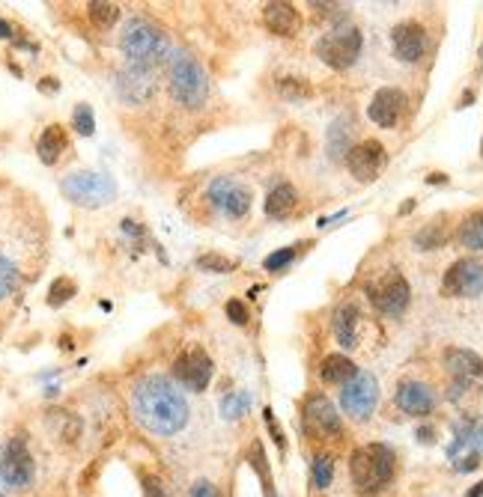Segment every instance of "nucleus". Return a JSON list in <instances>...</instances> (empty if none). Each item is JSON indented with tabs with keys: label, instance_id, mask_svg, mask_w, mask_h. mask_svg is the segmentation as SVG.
I'll return each mask as SVG.
<instances>
[{
	"label": "nucleus",
	"instance_id": "nucleus-1",
	"mask_svg": "<svg viewBox=\"0 0 483 497\" xmlns=\"http://www.w3.org/2000/svg\"><path fill=\"white\" fill-rule=\"evenodd\" d=\"M132 414L152 435H177L188 423V402L170 378L143 375L132 387Z\"/></svg>",
	"mask_w": 483,
	"mask_h": 497
},
{
	"label": "nucleus",
	"instance_id": "nucleus-2",
	"mask_svg": "<svg viewBox=\"0 0 483 497\" xmlns=\"http://www.w3.org/2000/svg\"><path fill=\"white\" fill-rule=\"evenodd\" d=\"M120 51L125 54V63L156 69L170 57V42L159 24L147 22V18H129L120 33Z\"/></svg>",
	"mask_w": 483,
	"mask_h": 497
},
{
	"label": "nucleus",
	"instance_id": "nucleus-3",
	"mask_svg": "<svg viewBox=\"0 0 483 497\" xmlns=\"http://www.w3.org/2000/svg\"><path fill=\"white\" fill-rule=\"evenodd\" d=\"M397 474V456L385 444H364L352 453L350 476L361 494H379Z\"/></svg>",
	"mask_w": 483,
	"mask_h": 497
},
{
	"label": "nucleus",
	"instance_id": "nucleus-4",
	"mask_svg": "<svg viewBox=\"0 0 483 497\" xmlns=\"http://www.w3.org/2000/svg\"><path fill=\"white\" fill-rule=\"evenodd\" d=\"M168 86L173 102L197 111L209 99V77L188 51H173L168 57Z\"/></svg>",
	"mask_w": 483,
	"mask_h": 497
},
{
	"label": "nucleus",
	"instance_id": "nucleus-5",
	"mask_svg": "<svg viewBox=\"0 0 483 497\" xmlns=\"http://www.w3.org/2000/svg\"><path fill=\"white\" fill-rule=\"evenodd\" d=\"M33 476L36 462L24 435H13L6 444H0V497L27 489L33 483Z\"/></svg>",
	"mask_w": 483,
	"mask_h": 497
},
{
	"label": "nucleus",
	"instance_id": "nucleus-6",
	"mask_svg": "<svg viewBox=\"0 0 483 497\" xmlns=\"http://www.w3.org/2000/svg\"><path fill=\"white\" fill-rule=\"evenodd\" d=\"M63 197L81 209H99L117 197V182L99 170H75L60 182Z\"/></svg>",
	"mask_w": 483,
	"mask_h": 497
},
{
	"label": "nucleus",
	"instance_id": "nucleus-7",
	"mask_svg": "<svg viewBox=\"0 0 483 497\" xmlns=\"http://www.w3.org/2000/svg\"><path fill=\"white\" fill-rule=\"evenodd\" d=\"M361 45H364V39H361L359 27L341 24V27H334V31H328L325 36H320V42H316V57H320L325 66H332V69L343 72L359 60Z\"/></svg>",
	"mask_w": 483,
	"mask_h": 497
},
{
	"label": "nucleus",
	"instance_id": "nucleus-8",
	"mask_svg": "<svg viewBox=\"0 0 483 497\" xmlns=\"http://www.w3.org/2000/svg\"><path fill=\"white\" fill-rule=\"evenodd\" d=\"M206 197L212 203V209H218L224 218H245L248 209H251V200H254V194L245 182H239L236 176H218L209 182L206 188Z\"/></svg>",
	"mask_w": 483,
	"mask_h": 497
},
{
	"label": "nucleus",
	"instance_id": "nucleus-9",
	"mask_svg": "<svg viewBox=\"0 0 483 497\" xmlns=\"http://www.w3.org/2000/svg\"><path fill=\"white\" fill-rule=\"evenodd\" d=\"M379 402V382L370 373H355L341 391V405L352 420H367Z\"/></svg>",
	"mask_w": 483,
	"mask_h": 497
},
{
	"label": "nucleus",
	"instance_id": "nucleus-10",
	"mask_svg": "<svg viewBox=\"0 0 483 497\" xmlns=\"http://www.w3.org/2000/svg\"><path fill=\"white\" fill-rule=\"evenodd\" d=\"M212 373H215V366H212V357L203 352L200 346H191L186 348L177 360H173V378L186 387L191 393H203L212 382Z\"/></svg>",
	"mask_w": 483,
	"mask_h": 497
},
{
	"label": "nucleus",
	"instance_id": "nucleus-11",
	"mask_svg": "<svg viewBox=\"0 0 483 497\" xmlns=\"http://www.w3.org/2000/svg\"><path fill=\"white\" fill-rule=\"evenodd\" d=\"M370 301L373 307L385 316H400L412 301L409 280L400 271H385V275L370 286Z\"/></svg>",
	"mask_w": 483,
	"mask_h": 497
},
{
	"label": "nucleus",
	"instance_id": "nucleus-12",
	"mask_svg": "<svg viewBox=\"0 0 483 497\" xmlns=\"http://www.w3.org/2000/svg\"><path fill=\"white\" fill-rule=\"evenodd\" d=\"M442 292L451 298H478L483 295V262L478 259H457L444 271Z\"/></svg>",
	"mask_w": 483,
	"mask_h": 497
},
{
	"label": "nucleus",
	"instance_id": "nucleus-13",
	"mask_svg": "<svg viewBox=\"0 0 483 497\" xmlns=\"http://www.w3.org/2000/svg\"><path fill=\"white\" fill-rule=\"evenodd\" d=\"M156 90H159L156 69L125 63L117 72V93L125 104H147L156 95Z\"/></svg>",
	"mask_w": 483,
	"mask_h": 497
},
{
	"label": "nucleus",
	"instance_id": "nucleus-14",
	"mask_svg": "<svg viewBox=\"0 0 483 497\" xmlns=\"http://www.w3.org/2000/svg\"><path fill=\"white\" fill-rule=\"evenodd\" d=\"M302 417H305V429L316 438H337L343 432L341 414H337V408L332 405V399H325L323 393H314L305 399Z\"/></svg>",
	"mask_w": 483,
	"mask_h": 497
},
{
	"label": "nucleus",
	"instance_id": "nucleus-15",
	"mask_svg": "<svg viewBox=\"0 0 483 497\" xmlns=\"http://www.w3.org/2000/svg\"><path fill=\"white\" fill-rule=\"evenodd\" d=\"M385 161H388V155H385V146L379 140H361L346 152V167L359 182H373L385 167Z\"/></svg>",
	"mask_w": 483,
	"mask_h": 497
},
{
	"label": "nucleus",
	"instance_id": "nucleus-16",
	"mask_svg": "<svg viewBox=\"0 0 483 497\" xmlns=\"http://www.w3.org/2000/svg\"><path fill=\"white\" fill-rule=\"evenodd\" d=\"M406 111V93L397 86H382L367 104V116L379 125V129H394L400 122V116Z\"/></svg>",
	"mask_w": 483,
	"mask_h": 497
},
{
	"label": "nucleus",
	"instance_id": "nucleus-17",
	"mask_svg": "<svg viewBox=\"0 0 483 497\" xmlns=\"http://www.w3.org/2000/svg\"><path fill=\"white\" fill-rule=\"evenodd\" d=\"M394 402H397V408H400L403 414H409V417H427L433 408H436V393H433L430 384L409 378V382H400L397 384Z\"/></svg>",
	"mask_w": 483,
	"mask_h": 497
},
{
	"label": "nucleus",
	"instance_id": "nucleus-18",
	"mask_svg": "<svg viewBox=\"0 0 483 497\" xmlns=\"http://www.w3.org/2000/svg\"><path fill=\"white\" fill-rule=\"evenodd\" d=\"M391 45L397 60L403 63H418L424 51H427V31L418 22H403L391 31Z\"/></svg>",
	"mask_w": 483,
	"mask_h": 497
},
{
	"label": "nucleus",
	"instance_id": "nucleus-19",
	"mask_svg": "<svg viewBox=\"0 0 483 497\" xmlns=\"http://www.w3.org/2000/svg\"><path fill=\"white\" fill-rule=\"evenodd\" d=\"M444 366L451 369V375L460 384L483 387V360L475 352H469V348H448L444 352Z\"/></svg>",
	"mask_w": 483,
	"mask_h": 497
},
{
	"label": "nucleus",
	"instance_id": "nucleus-20",
	"mask_svg": "<svg viewBox=\"0 0 483 497\" xmlns=\"http://www.w3.org/2000/svg\"><path fill=\"white\" fill-rule=\"evenodd\" d=\"M263 24L278 36H296L298 27H302V15L293 4H266Z\"/></svg>",
	"mask_w": 483,
	"mask_h": 497
},
{
	"label": "nucleus",
	"instance_id": "nucleus-21",
	"mask_svg": "<svg viewBox=\"0 0 483 497\" xmlns=\"http://www.w3.org/2000/svg\"><path fill=\"white\" fill-rule=\"evenodd\" d=\"M359 321H361V313H359V307L355 304H341L334 310L332 328H334L337 343H341L343 348L359 346Z\"/></svg>",
	"mask_w": 483,
	"mask_h": 497
},
{
	"label": "nucleus",
	"instance_id": "nucleus-22",
	"mask_svg": "<svg viewBox=\"0 0 483 497\" xmlns=\"http://www.w3.org/2000/svg\"><path fill=\"white\" fill-rule=\"evenodd\" d=\"M66 146H69V138H66V129L63 125H48V129L40 134V143H36V152H40V161L42 164H57L63 158V152H66Z\"/></svg>",
	"mask_w": 483,
	"mask_h": 497
},
{
	"label": "nucleus",
	"instance_id": "nucleus-23",
	"mask_svg": "<svg viewBox=\"0 0 483 497\" xmlns=\"http://www.w3.org/2000/svg\"><path fill=\"white\" fill-rule=\"evenodd\" d=\"M298 203V194L289 182H278L266 197V214L269 218H287L289 212L296 209Z\"/></svg>",
	"mask_w": 483,
	"mask_h": 497
},
{
	"label": "nucleus",
	"instance_id": "nucleus-24",
	"mask_svg": "<svg viewBox=\"0 0 483 497\" xmlns=\"http://www.w3.org/2000/svg\"><path fill=\"white\" fill-rule=\"evenodd\" d=\"M355 373H359V366L346 355H328L320 366V378L325 384H346Z\"/></svg>",
	"mask_w": 483,
	"mask_h": 497
},
{
	"label": "nucleus",
	"instance_id": "nucleus-25",
	"mask_svg": "<svg viewBox=\"0 0 483 497\" xmlns=\"http://www.w3.org/2000/svg\"><path fill=\"white\" fill-rule=\"evenodd\" d=\"M457 239L462 248L469 250H483V212H471L469 218H462Z\"/></svg>",
	"mask_w": 483,
	"mask_h": 497
},
{
	"label": "nucleus",
	"instance_id": "nucleus-26",
	"mask_svg": "<svg viewBox=\"0 0 483 497\" xmlns=\"http://www.w3.org/2000/svg\"><path fill=\"white\" fill-rule=\"evenodd\" d=\"M18 286H22V268H18L6 253H0V301L15 295Z\"/></svg>",
	"mask_w": 483,
	"mask_h": 497
},
{
	"label": "nucleus",
	"instance_id": "nucleus-27",
	"mask_svg": "<svg viewBox=\"0 0 483 497\" xmlns=\"http://www.w3.org/2000/svg\"><path fill=\"white\" fill-rule=\"evenodd\" d=\"M87 15H90V22L99 27V31H111L114 24H117L120 18V6L117 4H102V0H96V4L87 6Z\"/></svg>",
	"mask_w": 483,
	"mask_h": 497
},
{
	"label": "nucleus",
	"instance_id": "nucleus-28",
	"mask_svg": "<svg viewBox=\"0 0 483 497\" xmlns=\"http://www.w3.org/2000/svg\"><path fill=\"white\" fill-rule=\"evenodd\" d=\"M350 131L352 129H346V120H337L332 125V131H328V149H332V158H343V155L352 149V146H350Z\"/></svg>",
	"mask_w": 483,
	"mask_h": 497
},
{
	"label": "nucleus",
	"instance_id": "nucleus-29",
	"mask_svg": "<svg viewBox=\"0 0 483 497\" xmlns=\"http://www.w3.org/2000/svg\"><path fill=\"white\" fill-rule=\"evenodd\" d=\"M334 480V459L332 456H316L314 459V467H311V483H314V489H328Z\"/></svg>",
	"mask_w": 483,
	"mask_h": 497
},
{
	"label": "nucleus",
	"instance_id": "nucleus-30",
	"mask_svg": "<svg viewBox=\"0 0 483 497\" xmlns=\"http://www.w3.org/2000/svg\"><path fill=\"white\" fill-rule=\"evenodd\" d=\"M75 295H78V286H75L72 277H57L51 289H48V304L51 307H63L66 301H72Z\"/></svg>",
	"mask_w": 483,
	"mask_h": 497
},
{
	"label": "nucleus",
	"instance_id": "nucleus-31",
	"mask_svg": "<svg viewBox=\"0 0 483 497\" xmlns=\"http://www.w3.org/2000/svg\"><path fill=\"white\" fill-rule=\"evenodd\" d=\"M444 241H448V230H444L442 223H430V227H424L418 236H415V245L421 250H439Z\"/></svg>",
	"mask_w": 483,
	"mask_h": 497
},
{
	"label": "nucleus",
	"instance_id": "nucleus-32",
	"mask_svg": "<svg viewBox=\"0 0 483 497\" xmlns=\"http://www.w3.org/2000/svg\"><path fill=\"white\" fill-rule=\"evenodd\" d=\"M278 90L281 95H287L289 102H302V99H311V84L305 81V77H281V84H278Z\"/></svg>",
	"mask_w": 483,
	"mask_h": 497
},
{
	"label": "nucleus",
	"instance_id": "nucleus-33",
	"mask_svg": "<svg viewBox=\"0 0 483 497\" xmlns=\"http://www.w3.org/2000/svg\"><path fill=\"white\" fill-rule=\"evenodd\" d=\"M197 268L212 271V275H230L236 268V259L221 257V253H203V257H197Z\"/></svg>",
	"mask_w": 483,
	"mask_h": 497
},
{
	"label": "nucleus",
	"instance_id": "nucleus-34",
	"mask_svg": "<svg viewBox=\"0 0 483 497\" xmlns=\"http://www.w3.org/2000/svg\"><path fill=\"white\" fill-rule=\"evenodd\" d=\"M251 465L257 467L266 497H275V492H272V474H269V465H266V456H263V447H260V441L251 444Z\"/></svg>",
	"mask_w": 483,
	"mask_h": 497
},
{
	"label": "nucleus",
	"instance_id": "nucleus-35",
	"mask_svg": "<svg viewBox=\"0 0 483 497\" xmlns=\"http://www.w3.org/2000/svg\"><path fill=\"white\" fill-rule=\"evenodd\" d=\"M72 129L81 134V138H90L96 131V116H93V107L90 104H78L72 113Z\"/></svg>",
	"mask_w": 483,
	"mask_h": 497
},
{
	"label": "nucleus",
	"instance_id": "nucleus-36",
	"mask_svg": "<svg viewBox=\"0 0 483 497\" xmlns=\"http://www.w3.org/2000/svg\"><path fill=\"white\" fill-rule=\"evenodd\" d=\"M296 253H298V245H293V248H281V250H275V253H269L266 257V271H284L289 262L296 259Z\"/></svg>",
	"mask_w": 483,
	"mask_h": 497
},
{
	"label": "nucleus",
	"instance_id": "nucleus-37",
	"mask_svg": "<svg viewBox=\"0 0 483 497\" xmlns=\"http://www.w3.org/2000/svg\"><path fill=\"white\" fill-rule=\"evenodd\" d=\"M143 497H170L168 489H164V483L159 476L152 474H143Z\"/></svg>",
	"mask_w": 483,
	"mask_h": 497
},
{
	"label": "nucleus",
	"instance_id": "nucleus-38",
	"mask_svg": "<svg viewBox=\"0 0 483 497\" xmlns=\"http://www.w3.org/2000/svg\"><path fill=\"white\" fill-rule=\"evenodd\" d=\"M227 316H230V321H233V325H245V321H248V307L245 304H242V301H227Z\"/></svg>",
	"mask_w": 483,
	"mask_h": 497
},
{
	"label": "nucleus",
	"instance_id": "nucleus-39",
	"mask_svg": "<svg viewBox=\"0 0 483 497\" xmlns=\"http://www.w3.org/2000/svg\"><path fill=\"white\" fill-rule=\"evenodd\" d=\"M263 417H266V423H269V432H272V438H275V444L284 450V447H287L284 444V432H281V426L275 423V411H272V408H263Z\"/></svg>",
	"mask_w": 483,
	"mask_h": 497
},
{
	"label": "nucleus",
	"instance_id": "nucleus-40",
	"mask_svg": "<svg viewBox=\"0 0 483 497\" xmlns=\"http://www.w3.org/2000/svg\"><path fill=\"white\" fill-rule=\"evenodd\" d=\"M191 497H218V489L209 480H197L191 485Z\"/></svg>",
	"mask_w": 483,
	"mask_h": 497
},
{
	"label": "nucleus",
	"instance_id": "nucleus-41",
	"mask_svg": "<svg viewBox=\"0 0 483 497\" xmlns=\"http://www.w3.org/2000/svg\"><path fill=\"white\" fill-rule=\"evenodd\" d=\"M40 90L51 95V93L60 90V84H57V77H42V81H40Z\"/></svg>",
	"mask_w": 483,
	"mask_h": 497
},
{
	"label": "nucleus",
	"instance_id": "nucleus-42",
	"mask_svg": "<svg viewBox=\"0 0 483 497\" xmlns=\"http://www.w3.org/2000/svg\"><path fill=\"white\" fill-rule=\"evenodd\" d=\"M13 36H15L13 24H9V22H4V18H0V39H13Z\"/></svg>",
	"mask_w": 483,
	"mask_h": 497
},
{
	"label": "nucleus",
	"instance_id": "nucleus-43",
	"mask_svg": "<svg viewBox=\"0 0 483 497\" xmlns=\"http://www.w3.org/2000/svg\"><path fill=\"white\" fill-rule=\"evenodd\" d=\"M427 182H433V185H442V182H448V176H444V173H433V176H430Z\"/></svg>",
	"mask_w": 483,
	"mask_h": 497
},
{
	"label": "nucleus",
	"instance_id": "nucleus-44",
	"mask_svg": "<svg viewBox=\"0 0 483 497\" xmlns=\"http://www.w3.org/2000/svg\"><path fill=\"white\" fill-rule=\"evenodd\" d=\"M466 497H483V480H480V483H478L475 489H471V492H469Z\"/></svg>",
	"mask_w": 483,
	"mask_h": 497
},
{
	"label": "nucleus",
	"instance_id": "nucleus-45",
	"mask_svg": "<svg viewBox=\"0 0 483 497\" xmlns=\"http://www.w3.org/2000/svg\"><path fill=\"white\" fill-rule=\"evenodd\" d=\"M480 60H483V48H480Z\"/></svg>",
	"mask_w": 483,
	"mask_h": 497
}]
</instances>
